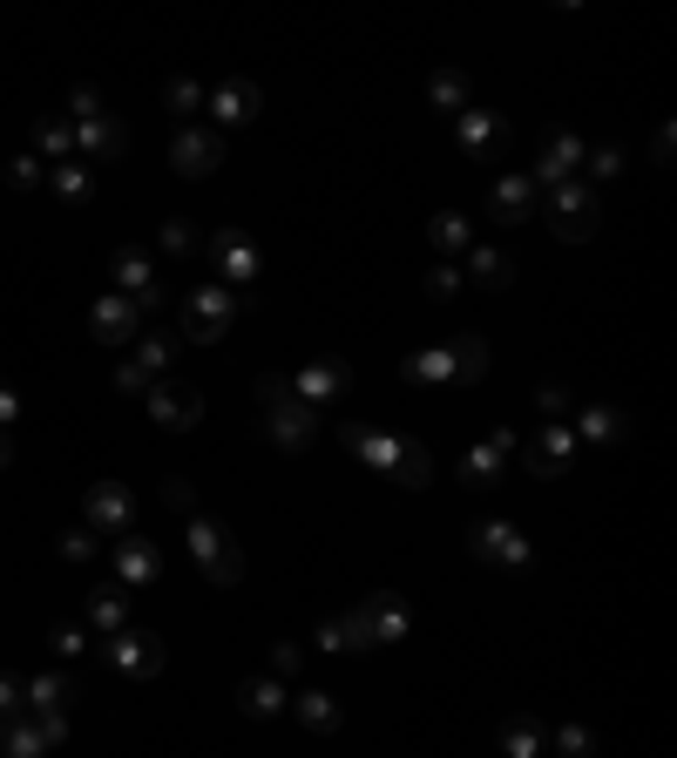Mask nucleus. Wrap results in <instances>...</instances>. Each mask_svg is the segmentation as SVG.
Instances as JSON below:
<instances>
[{
    "label": "nucleus",
    "mask_w": 677,
    "mask_h": 758,
    "mask_svg": "<svg viewBox=\"0 0 677 758\" xmlns=\"http://www.w3.org/2000/svg\"><path fill=\"white\" fill-rule=\"evenodd\" d=\"M190 555L217 575V582H230L237 575V549L224 542V529H210V522H190Z\"/></svg>",
    "instance_id": "f257e3e1"
},
{
    "label": "nucleus",
    "mask_w": 677,
    "mask_h": 758,
    "mask_svg": "<svg viewBox=\"0 0 677 758\" xmlns=\"http://www.w3.org/2000/svg\"><path fill=\"white\" fill-rule=\"evenodd\" d=\"M136 318H143V305H136V298H96V339L122 346L129 332H136Z\"/></svg>",
    "instance_id": "f03ea898"
},
{
    "label": "nucleus",
    "mask_w": 677,
    "mask_h": 758,
    "mask_svg": "<svg viewBox=\"0 0 677 758\" xmlns=\"http://www.w3.org/2000/svg\"><path fill=\"white\" fill-rule=\"evenodd\" d=\"M109 657H116L122 678H156V670H163V643H156V637H122Z\"/></svg>",
    "instance_id": "7ed1b4c3"
},
{
    "label": "nucleus",
    "mask_w": 677,
    "mask_h": 758,
    "mask_svg": "<svg viewBox=\"0 0 677 758\" xmlns=\"http://www.w3.org/2000/svg\"><path fill=\"white\" fill-rule=\"evenodd\" d=\"M149 413L169 420V427H190V420H197V393L190 386H149Z\"/></svg>",
    "instance_id": "20e7f679"
},
{
    "label": "nucleus",
    "mask_w": 677,
    "mask_h": 758,
    "mask_svg": "<svg viewBox=\"0 0 677 758\" xmlns=\"http://www.w3.org/2000/svg\"><path fill=\"white\" fill-rule=\"evenodd\" d=\"M177 170L184 177H210L217 170V136H197V129L177 136Z\"/></svg>",
    "instance_id": "39448f33"
},
{
    "label": "nucleus",
    "mask_w": 677,
    "mask_h": 758,
    "mask_svg": "<svg viewBox=\"0 0 677 758\" xmlns=\"http://www.w3.org/2000/svg\"><path fill=\"white\" fill-rule=\"evenodd\" d=\"M89 522L109 529V535H122V529H129V494H122V488H96V494H89Z\"/></svg>",
    "instance_id": "423d86ee"
},
{
    "label": "nucleus",
    "mask_w": 677,
    "mask_h": 758,
    "mask_svg": "<svg viewBox=\"0 0 677 758\" xmlns=\"http://www.w3.org/2000/svg\"><path fill=\"white\" fill-rule=\"evenodd\" d=\"M184 318H190V339H217V332H224V318H230V305H224L217 292H197Z\"/></svg>",
    "instance_id": "0eeeda50"
},
{
    "label": "nucleus",
    "mask_w": 677,
    "mask_h": 758,
    "mask_svg": "<svg viewBox=\"0 0 677 758\" xmlns=\"http://www.w3.org/2000/svg\"><path fill=\"white\" fill-rule=\"evenodd\" d=\"M556 230H562V237H589V230H597V197H589V190H569Z\"/></svg>",
    "instance_id": "6e6552de"
},
{
    "label": "nucleus",
    "mask_w": 677,
    "mask_h": 758,
    "mask_svg": "<svg viewBox=\"0 0 677 758\" xmlns=\"http://www.w3.org/2000/svg\"><path fill=\"white\" fill-rule=\"evenodd\" d=\"M81 149L116 156V149H122V129H116V122H102V116H89V129H81Z\"/></svg>",
    "instance_id": "1a4fd4ad"
},
{
    "label": "nucleus",
    "mask_w": 677,
    "mask_h": 758,
    "mask_svg": "<svg viewBox=\"0 0 677 758\" xmlns=\"http://www.w3.org/2000/svg\"><path fill=\"white\" fill-rule=\"evenodd\" d=\"M272 427H278V441H285V447H298V441L312 434V413H305V406H278Z\"/></svg>",
    "instance_id": "9d476101"
},
{
    "label": "nucleus",
    "mask_w": 677,
    "mask_h": 758,
    "mask_svg": "<svg viewBox=\"0 0 677 758\" xmlns=\"http://www.w3.org/2000/svg\"><path fill=\"white\" fill-rule=\"evenodd\" d=\"M149 575H156V549L122 542V582H149Z\"/></svg>",
    "instance_id": "9b49d317"
},
{
    "label": "nucleus",
    "mask_w": 677,
    "mask_h": 758,
    "mask_svg": "<svg viewBox=\"0 0 677 758\" xmlns=\"http://www.w3.org/2000/svg\"><path fill=\"white\" fill-rule=\"evenodd\" d=\"M89 623H96V630H116V623H122V589H102V597L89 603Z\"/></svg>",
    "instance_id": "f8f14e48"
},
{
    "label": "nucleus",
    "mask_w": 677,
    "mask_h": 758,
    "mask_svg": "<svg viewBox=\"0 0 677 758\" xmlns=\"http://www.w3.org/2000/svg\"><path fill=\"white\" fill-rule=\"evenodd\" d=\"M55 190H61V197H81V190H89V170L68 163V170H55Z\"/></svg>",
    "instance_id": "ddd939ff"
},
{
    "label": "nucleus",
    "mask_w": 677,
    "mask_h": 758,
    "mask_svg": "<svg viewBox=\"0 0 677 758\" xmlns=\"http://www.w3.org/2000/svg\"><path fill=\"white\" fill-rule=\"evenodd\" d=\"M481 549H488V555H508V562L522 555V549H516V535H508V529H488V535H481Z\"/></svg>",
    "instance_id": "4468645a"
},
{
    "label": "nucleus",
    "mask_w": 677,
    "mask_h": 758,
    "mask_svg": "<svg viewBox=\"0 0 677 758\" xmlns=\"http://www.w3.org/2000/svg\"><path fill=\"white\" fill-rule=\"evenodd\" d=\"M272 705H278L272 685H244V711H272Z\"/></svg>",
    "instance_id": "2eb2a0df"
},
{
    "label": "nucleus",
    "mask_w": 677,
    "mask_h": 758,
    "mask_svg": "<svg viewBox=\"0 0 677 758\" xmlns=\"http://www.w3.org/2000/svg\"><path fill=\"white\" fill-rule=\"evenodd\" d=\"M217 116H224V122H237V116H251V109H244V89H224V96H217Z\"/></svg>",
    "instance_id": "dca6fc26"
},
{
    "label": "nucleus",
    "mask_w": 677,
    "mask_h": 758,
    "mask_svg": "<svg viewBox=\"0 0 677 758\" xmlns=\"http://www.w3.org/2000/svg\"><path fill=\"white\" fill-rule=\"evenodd\" d=\"M41 149H48V156H68V129H61V122H48V129H41Z\"/></svg>",
    "instance_id": "f3484780"
},
{
    "label": "nucleus",
    "mask_w": 677,
    "mask_h": 758,
    "mask_svg": "<svg viewBox=\"0 0 677 758\" xmlns=\"http://www.w3.org/2000/svg\"><path fill=\"white\" fill-rule=\"evenodd\" d=\"M0 461H8V434H0Z\"/></svg>",
    "instance_id": "a211bd4d"
}]
</instances>
